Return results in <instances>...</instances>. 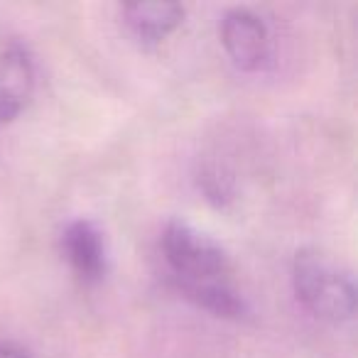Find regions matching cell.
<instances>
[{
  "mask_svg": "<svg viewBox=\"0 0 358 358\" xmlns=\"http://www.w3.org/2000/svg\"><path fill=\"white\" fill-rule=\"evenodd\" d=\"M292 282L297 299L314 317L341 324L356 312V287L351 278L319 250L304 248L294 255Z\"/></svg>",
  "mask_w": 358,
  "mask_h": 358,
  "instance_id": "obj_2",
  "label": "cell"
},
{
  "mask_svg": "<svg viewBox=\"0 0 358 358\" xmlns=\"http://www.w3.org/2000/svg\"><path fill=\"white\" fill-rule=\"evenodd\" d=\"M0 358H30L25 351L15 346H8V343H0Z\"/></svg>",
  "mask_w": 358,
  "mask_h": 358,
  "instance_id": "obj_7",
  "label": "cell"
},
{
  "mask_svg": "<svg viewBox=\"0 0 358 358\" xmlns=\"http://www.w3.org/2000/svg\"><path fill=\"white\" fill-rule=\"evenodd\" d=\"M64 255L81 282H99L106 273V241L91 221H74L62 236Z\"/></svg>",
  "mask_w": 358,
  "mask_h": 358,
  "instance_id": "obj_5",
  "label": "cell"
},
{
  "mask_svg": "<svg viewBox=\"0 0 358 358\" xmlns=\"http://www.w3.org/2000/svg\"><path fill=\"white\" fill-rule=\"evenodd\" d=\"M35 89V69L27 50L17 42H0V123H10L25 110Z\"/></svg>",
  "mask_w": 358,
  "mask_h": 358,
  "instance_id": "obj_4",
  "label": "cell"
},
{
  "mask_svg": "<svg viewBox=\"0 0 358 358\" xmlns=\"http://www.w3.org/2000/svg\"><path fill=\"white\" fill-rule=\"evenodd\" d=\"M162 253L174 285L189 302L224 319H241L245 302L231 285V263L224 248L185 221H169Z\"/></svg>",
  "mask_w": 358,
  "mask_h": 358,
  "instance_id": "obj_1",
  "label": "cell"
},
{
  "mask_svg": "<svg viewBox=\"0 0 358 358\" xmlns=\"http://www.w3.org/2000/svg\"><path fill=\"white\" fill-rule=\"evenodd\" d=\"M130 32L145 45H157L185 20V8L177 3H130L123 8Z\"/></svg>",
  "mask_w": 358,
  "mask_h": 358,
  "instance_id": "obj_6",
  "label": "cell"
},
{
  "mask_svg": "<svg viewBox=\"0 0 358 358\" xmlns=\"http://www.w3.org/2000/svg\"><path fill=\"white\" fill-rule=\"evenodd\" d=\"M221 45L238 69L255 71L268 59V27L255 13L245 8H234L221 20Z\"/></svg>",
  "mask_w": 358,
  "mask_h": 358,
  "instance_id": "obj_3",
  "label": "cell"
}]
</instances>
